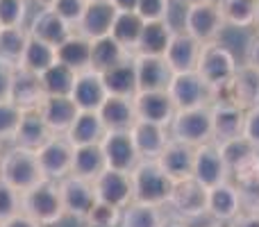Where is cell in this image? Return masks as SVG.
I'll list each match as a JSON object with an SVG mask.
<instances>
[{
  "instance_id": "54",
  "label": "cell",
  "mask_w": 259,
  "mask_h": 227,
  "mask_svg": "<svg viewBox=\"0 0 259 227\" xmlns=\"http://www.w3.org/2000/svg\"><path fill=\"white\" fill-rule=\"evenodd\" d=\"M246 64L259 68V32H255L250 41H248V48H246Z\"/></svg>"
},
{
  "instance_id": "55",
  "label": "cell",
  "mask_w": 259,
  "mask_h": 227,
  "mask_svg": "<svg viewBox=\"0 0 259 227\" xmlns=\"http://www.w3.org/2000/svg\"><path fill=\"white\" fill-rule=\"evenodd\" d=\"M139 0H112V5L118 9V12H134L137 9Z\"/></svg>"
},
{
  "instance_id": "48",
  "label": "cell",
  "mask_w": 259,
  "mask_h": 227,
  "mask_svg": "<svg viewBox=\"0 0 259 227\" xmlns=\"http://www.w3.org/2000/svg\"><path fill=\"white\" fill-rule=\"evenodd\" d=\"M137 12L143 21H164L170 12V0H139Z\"/></svg>"
},
{
  "instance_id": "32",
  "label": "cell",
  "mask_w": 259,
  "mask_h": 227,
  "mask_svg": "<svg viewBox=\"0 0 259 227\" xmlns=\"http://www.w3.org/2000/svg\"><path fill=\"white\" fill-rule=\"evenodd\" d=\"M105 134H107V127L98 112H77L66 137L73 146H87V143H100Z\"/></svg>"
},
{
  "instance_id": "26",
  "label": "cell",
  "mask_w": 259,
  "mask_h": 227,
  "mask_svg": "<svg viewBox=\"0 0 259 227\" xmlns=\"http://www.w3.org/2000/svg\"><path fill=\"white\" fill-rule=\"evenodd\" d=\"M232 103L241 109H252L259 105V68L250 64H239L234 77L230 80Z\"/></svg>"
},
{
  "instance_id": "29",
  "label": "cell",
  "mask_w": 259,
  "mask_h": 227,
  "mask_svg": "<svg viewBox=\"0 0 259 227\" xmlns=\"http://www.w3.org/2000/svg\"><path fill=\"white\" fill-rule=\"evenodd\" d=\"M175 30L170 27V23L166 21H146L141 30V36H139L137 43V55H157V57H164L166 50L170 46V39H173Z\"/></svg>"
},
{
  "instance_id": "52",
  "label": "cell",
  "mask_w": 259,
  "mask_h": 227,
  "mask_svg": "<svg viewBox=\"0 0 259 227\" xmlns=\"http://www.w3.org/2000/svg\"><path fill=\"white\" fill-rule=\"evenodd\" d=\"M228 227H259V211H239Z\"/></svg>"
},
{
  "instance_id": "16",
  "label": "cell",
  "mask_w": 259,
  "mask_h": 227,
  "mask_svg": "<svg viewBox=\"0 0 259 227\" xmlns=\"http://www.w3.org/2000/svg\"><path fill=\"white\" fill-rule=\"evenodd\" d=\"M107 89H105L103 75L94 68H87V71L77 73L75 84H73L71 98L77 105L80 112H98L100 105L107 98Z\"/></svg>"
},
{
  "instance_id": "5",
  "label": "cell",
  "mask_w": 259,
  "mask_h": 227,
  "mask_svg": "<svg viewBox=\"0 0 259 227\" xmlns=\"http://www.w3.org/2000/svg\"><path fill=\"white\" fill-rule=\"evenodd\" d=\"M168 134H170V139L184 141L193 148L211 141L209 105H205V107H193V109H178L168 125Z\"/></svg>"
},
{
  "instance_id": "23",
  "label": "cell",
  "mask_w": 259,
  "mask_h": 227,
  "mask_svg": "<svg viewBox=\"0 0 259 227\" xmlns=\"http://www.w3.org/2000/svg\"><path fill=\"white\" fill-rule=\"evenodd\" d=\"M27 30H30L32 36H36V39H41L57 48L66 36H71L73 32H75V27L68 25V23L64 21L59 14H55L50 7H41L39 12L34 14L32 23L27 25Z\"/></svg>"
},
{
  "instance_id": "30",
  "label": "cell",
  "mask_w": 259,
  "mask_h": 227,
  "mask_svg": "<svg viewBox=\"0 0 259 227\" xmlns=\"http://www.w3.org/2000/svg\"><path fill=\"white\" fill-rule=\"evenodd\" d=\"M57 62L66 64L75 73L91 68V39H87L84 34L75 30L57 46Z\"/></svg>"
},
{
  "instance_id": "17",
  "label": "cell",
  "mask_w": 259,
  "mask_h": 227,
  "mask_svg": "<svg viewBox=\"0 0 259 227\" xmlns=\"http://www.w3.org/2000/svg\"><path fill=\"white\" fill-rule=\"evenodd\" d=\"M134 109L139 120H150L168 127L175 116V105L166 91H137L134 94Z\"/></svg>"
},
{
  "instance_id": "43",
  "label": "cell",
  "mask_w": 259,
  "mask_h": 227,
  "mask_svg": "<svg viewBox=\"0 0 259 227\" xmlns=\"http://www.w3.org/2000/svg\"><path fill=\"white\" fill-rule=\"evenodd\" d=\"M23 109L16 107L12 100H3L0 103V141H14V134L21 123Z\"/></svg>"
},
{
  "instance_id": "41",
  "label": "cell",
  "mask_w": 259,
  "mask_h": 227,
  "mask_svg": "<svg viewBox=\"0 0 259 227\" xmlns=\"http://www.w3.org/2000/svg\"><path fill=\"white\" fill-rule=\"evenodd\" d=\"M121 214L123 209H118V207L103 200H96L94 207L89 209V214H87L84 223L89 227H118L121 225Z\"/></svg>"
},
{
  "instance_id": "9",
  "label": "cell",
  "mask_w": 259,
  "mask_h": 227,
  "mask_svg": "<svg viewBox=\"0 0 259 227\" xmlns=\"http://www.w3.org/2000/svg\"><path fill=\"white\" fill-rule=\"evenodd\" d=\"M73 150H75V146L68 141L66 134H53V137L36 150V157H39V164H41V170H44L46 179L59 182L62 177H66V175L71 173Z\"/></svg>"
},
{
  "instance_id": "56",
  "label": "cell",
  "mask_w": 259,
  "mask_h": 227,
  "mask_svg": "<svg viewBox=\"0 0 259 227\" xmlns=\"http://www.w3.org/2000/svg\"><path fill=\"white\" fill-rule=\"evenodd\" d=\"M164 227H187V225H184L182 220H166Z\"/></svg>"
},
{
  "instance_id": "3",
  "label": "cell",
  "mask_w": 259,
  "mask_h": 227,
  "mask_svg": "<svg viewBox=\"0 0 259 227\" xmlns=\"http://www.w3.org/2000/svg\"><path fill=\"white\" fill-rule=\"evenodd\" d=\"M21 211L39 220L44 227H53L62 223L66 218L62 202V193H59V184L55 179H44L36 187L27 189L21 193Z\"/></svg>"
},
{
  "instance_id": "15",
  "label": "cell",
  "mask_w": 259,
  "mask_h": 227,
  "mask_svg": "<svg viewBox=\"0 0 259 227\" xmlns=\"http://www.w3.org/2000/svg\"><path fill=\"white\" fill-rule=\"evenodd\" d=\"M211 112V141L223 143L228 139L241 137L246 123V109L234 103H209Z\"/></svg>"
},
{
  "instance_id": "47",
  "label": "cell",
  "mask_w": 259,
  "mask_h": 227,
  "mask_svg": "<svg viewBox=\"0 0 259 227\" xmlns=\"http://www.w3.org/2000/svg\"><path fill=\"white\" fill-rule=\"evenodd\" d=\"M87 5H89V0H55V3L50 5V9H53L55 14H59L68 25L77 27L80 18L84 16Z\"/></svg>"
},
{
  "instance_id": "12",
  "label": "cell",
  "mask_w": 259,
  "mask_h": 227,
  "mask_svg": "<svg viewBox=\"0 0 259 227\" xmlns=\"http://www.w3.org/2000/svg\"><path fill=\"white\" fill-rule=\"evenodd\" d=\"M193 177L205 189L230 179V168L225 164L221 148L216 141H207L196 148V161H193Z\"/></svg>"
},
{
  "instance_id": "38",
  "label": "cell",
  "mask_w": 259,
  "mask_h": 227,
  "mask_svg": "<svg viewBox=\"0 0 259 227\" xmlns=\"http://www.w3.org/2000/svg\"><path fill=\"white\" fill-rule=\"evenodd\" d=\"M75 77H77V73L73 68H68L62 62H55L53 66H48L41 73L39 80H41L46 96H71Z\"/></svg>"
},
{
  "instance_id": "36",
  "label": "cell",
  "mask_w": 259,
  "mask_h": 227,
  "mask_svg": "<svg viewBox=\"0 0 259 227\" xmlns=\"http://www.w3.org/2000/svg\"><path fill=\"white\" fill-rule=\"evenodd\" d=\"M27 39H30V30L25 25L0 27V62L18 68Z\"/></svg>"
},
{
  "instance_id": "2",
  "label": "cell",
  "mask_w": 259,
  "mask_h": 227,
  "mask_svg": "<svg viewBox=\"0 0 259 227\" xmlns=\"http://www.w3.org/2000/svg\"><path fill=\"white\" fill-rule=\"evenodd\" d=\"M0 177L23 193L27 189L36 187L39 182H44L46 175L41 170L36 150L14 143V148H9L7 152L0 155Z\"/></svg>"
},
{
  "instance_id": "35",
  "label": "cell",
  "mask_w": 259,
  "mask_h": 227,
  "mask_svg": "<svg viewBox=\"0 0 259 227\" xmlns=\"http://www.w3.org/2000/svg\"><path fill=\"white\" fill-rule=\"evenodd\" d=\"M55 62H57V48L30 34V39H27V43H25V50H23V57H21L18 68H25V71L41 75V73H44L48 66H53Z\"/></svg>"
},
{
  "instance_id": "27",
  "label": "cell",
  "mask_w": 259,
  "mask_h": 227,
  "mask_svg": "<svg viewBox=\"0 0 259 227\" xmlns=\"http://www.w3.org/2000/svg\"><path fill=\"white\" fill-rule=\"evenodd\" d=\"M53 134L55 132L46 125L39 109H32V112H23L18 129H16V134H14V143L23 146V148H30V150H39Z\"/></svg>"
},
{
  "instance_id": "57",
  "label": "cell",
  "mask_w": 259,
  "mask_h": 227,
  "mask_svg": "<svg viewBox=\"0 0 259 227\" xmlns=\"http://www.w3.org/2000/svg\"><path fill=\"white\" fill-rule=\"evenodd\" d=\"M36 5H41V7H50V5L55 3V0H34Z\"/></svg>"
},
{
  "instance_id": "42",
  "label": "cell",
  "mask_w": 259,
  "mask_h": 227,
  "mask_svg": "<svg viewBox=\"0 0 259 227\" xmlns=\"http://www.w3.org/2000/svg\"><path fill=\"white\" fill-rule=\"evenodd\" d=\"M219 148H221V155H223V159H225V164H228L230 170H232L239 161H243L248 155H252V152L257 150L243 134L241 137H234V139H228V141L219 143Z\"/></svg>"
},
{
  "instance_id": "25",
  "label": "cell",
  "mask_w": 259,
  "mask_h": 227,
  "mask_svg": "<svg viewBox=\"0 0 259 227\" xmlns=\"http://www.w3.org/2000/svg\"><path fill=\"white\" fill-rule=\"evenodd\" d=\"M77 105L73 103L71 96H46L39 107V114L44 116L46 125L55 134H66L77 116Z\"/></svg>"
},
{
  "instance_id": "18",
  "label": "cell",
  "mask_w": 259,
  "mask_h": 227,
  "mask_svg": "<svg viewBox=\"0 0 259 227\" xmlns=\"http://www.w3.org/2000/svg\"><path fill=\"white\" fill-rule=\"evenodd\" d=\"M118 9L112 5V0H94L87 5L84 16L80 18L75 30L84 34L87 39H100V36L112 34V25L116 18Z\"/></svg>"
},
{
  "instance_id": "31",
  "label": "cell",
  "mask_w": 259,
  "mask_h": 227,
  "mask_svg": "<svg viewBox=\"0 0 259 227\" xmlns=\"http://www.w3.org/2000/svg\"><path fill=\"white\" fill-rule=\"evenodd\" d=\"M105 168H107V161H105V152L100 143L75 146V150H73V166H71L73 175L94 182Z\"/></svg>"
},
{
  "instance_id": "13",
  "label": "cell",
  "mask_w": 259,
  "mask_h": 227,
  "mask_svg": "<svg viewBox=\"0 0 259 227\" xmlns=\"http://www.w3.org/2000/svg\"><path fill=\"white\" fill-rule=\"evenodd\" d=\"M94 191L98 200L109 202V205L118 207V209H125L132 202V179H130V173L105 168L94 179Z\"/></svg>"
},
{
  "instance_id": "39",
  "label": "cell",
  "mask_w": 259,
  "mask_h": 227,
  "mask_svg": "<svg viewBox=\"0 0 259 227\" xmlns=\"http://www.w3.org/2000/svg\"><path fill=\"white\" fill-rule=\"evenodd\" d=\"M166 218L161 207L130 202L121 214V227H164Z\"/></svg>"
},
{
  "instance_id": "58",
  "label": "cell",
  "mask_w": 259,
  "mask_h": 227,
  "mask_svg": "<svg viewBox=\"0 0 259 227\" xmlns=\"http://www.w3.org/2000/svg\"><path fill=\"white\" fill-rule=\"evenodd\" d=\"M255 32H259V0H257V14H255Z\"/></svg>"
},
{
  "instance_id": "28",
  "label": "cell",
  "mask_w": 259,
  "mask_h": 227,
  "mask_svg": "<svg viewBox=\"0 0 259 227\" xmlns=\"http://www.w3.org/2000/svg\"><path fill=\"white\" fill-rule=\"evenodd\" d=\"M98 114L107 129H132V125L139 120L134 100L125 98V96H107L105 103L100 105Z\"/></svg>"
},
{
  "instance_id": "46",
  "label": "cell",
  "mask_w": 259,
  "mask_h": 227,
  "mask_svg": "<svg viewBox=\"0 0 259 227\" xmlns=\"http://www.w3.org/2000/svg\"><path fill=\"white\" fill-rule=\"evenodd\" d=\"M18 211H21V191H16L12 184L0 177V223H5Z\"/></svg>"
},
{
  "instance_id": "60",
  "label": "cell",
  "mask_w": 259,
  "mask_h": 227,
  "mask_svg": "<svg viewBox=\"0 0 259 227\" xmlns=\"http://www.w3.org/2000/svg\"><path fill=\"white\" fill-rule=\"evenodd\" d=\"M89 3H94V0H89Z\"/></svg>"
},
{
  "instance_id": "51",
  "label": "cell",
  "mask_w": 259,
  "mask_h": 227,
  "mask_svg": "<svg viewBox=\"0 0 259 227\" xmlns=\"http://www.w3.org/2000/svg\"><path fill=\"white\" fill-rule=\"evenodd\" d=\"M14 73H16V68L0 62V103H3V100H9V96H12Z\"/></svg>"
},
{
  "instance_id": "4",
  "label": "cell",
  "mask_w": 259,
  "mask_h": 227,
  "mask_svg": "<svg viewBox=\"0 0 259 227\" xmlns=\"http://www.w3.org/2000/svg\"><path fill=\"white\" fill-rule=\"evenodd\" d=\"M237 66L239 64H237V59H234L232 50H228L223 43H219V41L202 43L196 71L209 89L221 86L232 80L234 73H237Z\"/></svg>"
},
{
  "instance_id": "14",
  "label": "cell",
  "mask_w": 259,
  "mask_h": 227,
  "mask_svg": "<svg viewBox=\"0 0 259 227\" xmlns=\"http://www.w3.org/2000/svg\"><path fill=\"white\" fill-rule=\"evenodd\" d=\"M137 68V91H166L173 71L164 57L157 55H132Z\"/></svg>"
},
{
  "instance_id": "45",
  "label": "cell",
  "mask_w": 259,
  "mask_h": 227,
  "mask_svg": "<svg viewBox=\"0 0 259 227\" xmlns=\"http://www.w3.org/2000/svg\"><path fill=\"white\" fill-rule=\"evenodd\" d=\"M241 200V211H259V175L234 182Z\"/></svg>"
},
{
  "instance_id": "59",
  "label": "cell",
  "mask_w": 259,
  "mask_h": 227,
  "mask_svg": "<svg viewBox=\"0 0 259 227\" xmlns=\"http://www.w3.org/2000/svg\"><path fill=\"white\" fill-rule=\"evenodd\" d=\"M180 3L187 5V7H189V5H196V3H205V0H180Z\"/></svg>"
},
{
  "instance_id": "6",
  "label": "cell",
  "mask_w": 259,
  "mask_h": 227,
  "mask_svg": "<svg viewBox=\"0 0 259 227\" xmlns=\"http://www.w3.org/2000/svg\"><path fill=\"white\" fill-rule=\"evenodd\" d=\"M223 27H225V21L221 16L219 3H214V0L189 5L187 12H184V32L191 34L200 43L216 41L219 34L223 32Z\"/></svg>"
},
{
  "instance_id": "34",
  "label": "cell",
  "mask_w": 259,
  "mask_h": 227,
  "mask_svg": "<svg viewBox=\"0 0 259 227\" xmlns=\"http://www.w3.org/2000/svg\"><path fill=\"white\" fill-rule=\"evenodd\" d=\"M132 55L134 53H130L127 48H123L112 34L91 41V68L98 73H103V71H107V68L116 66V64L125 62V59L132 57Z\"/></svg>"
},
{
  "instance_id": "44",
  "label": "cell",
  "mask_w": 259,
  "mask_h": 227,
  "mask_svg": "<svg viewBox=\"0 0 259 227\" xmlns=\"http://www.w3.org/2000/svg\"><path fill=\"white\" fill-rule=\"evenodd\" d=\"M27 0H0V27H18L25 23Z\"/></svg>"
},
{
  "instance_id": "61",
  "label": "cell",
  "mask_w": 259,
  "mask_h": 227,
  "mask_svg": "<svg viewBox=\"0 0 259 227\" xmlns=\"http://www.w3.org/2000/svg\"><path fill=\"white\" fill-rule=\"evenodd\" d=\"M0 155H3V152H0Z\"/></svg>"
},
{
  "instance_id": "49",
  "label": "cell",
  "mask_w": 259,
  "mask_h": 227,
  "mask_svg": "<svg viewBox=\"0 0 259 227\" xmlns=\"http://www.w3.org/2000/svg\"><path fill=\"white\" fill-rule=\"evenodd\" d=\"M252 175H259V150H255L252 155H248L243 161H239L232 170H230V177L232 182L237 179H246V177H252Z\"/></svg>"
},
{
  "instance_id": "33",
  "label": "cell",
  "mask_w": 259,
  "mask_h": 227,
  "mask_svg": "<svg viewBox=\"0 0 259 227\" xmlns=\"http://www.w3.org/2000/svg\"><path fill=\"white\" fill-rule=\"evenodd\" d=\"M105 82V89L109 96H125L134 98L137 94V68H134V59L127 57L125 62L116 64V66L107 68L100 73Z\"/></svg>"
},
{
  "instance_id": "11",
  "label": "cell",
  "mask_w": 259,
  "mask_h": 227,
  "mask_svg": "<svg viewBox=\"0 0 259 227\" xmlns=\"http://www.w3.org/2000/svg\"><path fill=\"white\" fill-rule=\"evenodd\" d=\"M100 146H103L107 168L130 173V170L137 166V161L141 159L130 129H107V134L103 137Z\"/></svg>"
},
{
  "instance_id": "37",
  "label": "cell",
  "mask_w": 259,
  "mask_h": 227,
  "mask_svg": "<svg viewBox=\"0 0 259 227\" xmlns=\"http://www.w3.org/2000/svg\"><path fill=\"white\" fill-rule=\"evenodd\" d=\"M143 25H146V21L139 16L137 9H134V12H118L116 18H114V25H112V36L123 46V48H127L130 53H134Z\"/></svg>"
},
{
  "instance_id": "7",
  "label": "cell",
  "mask_w": 259,
  "mask_h": 227,
  "mask_svg": "<svg viewBox=\"0 0 259 227\" xmlns=\"http://www.w3.org/2000/svg\"><path fill=\"white\" fill-rule=\"evenodd\" d=\"M166 207H170L180 220L200 218L202 214H207V189L196 177L178 179Z\"/></svg>"
},
{
  "instance_id": "10",
  "label": "cell",
  "mask_w": 259,
  "mask_h": 227,
  "mask_svg": "<svg viewBox=\"0 0 259 227\" xmlns=\"http://www.w3.org/2000/svg\"><path fill=\"white\" fill-rule=\"evenodd\" d=\"M57 184H59V193H62V202H64L66 216L84 220L89 209L94 207V202L98 200L96 191H94V182L68 173L66 177H62Z\"/></svg>"
},
{
  "instance_id": "8",
  "label": "cell",
  "mask_w": 259,
  "mask_h": 227,
  "mask_svg": "<svg viewBox=\"0 0 259 227\" xmlns=\"http://www.w3.org/2000/svg\"><path fill=\"white\" fill-rule=\"evenodd\" d=\"M166 94L170 96L175 109H193L209 105V86L202 82L198 71H184L173 73Z\"/></svg>"
},
{
  "instance_id": "24",
  "label": "cell",
  "mask_w": 259,
  "mask_h": 227,
  "mask_svg": "<svg viewBox=\"0 0 259 227\" xmlns=\"http://www.w3.org/2000/svg\"><path fill=\"white\" fill-rule=\"evenodd\" d=\"M44 98H46V91H44V86H41L39 75L25 71V68H16L9 100H12L16 107H21L23 112H32V109L41 107Z\"/></svg>"
},
{
  "instance_id": "22",
  "label": "cell",
  "mask_w": 259,
  "mask_h": 227,
  "mask_svg": "<svg viewBox=\"0 0 259 227\" xmlns=\"http://www.w3.org/2000/svg\"><path fill=\"white\" fill-rule=\"evenodd\" d=\"M200 48L202 43L196 41L191 34L187 32H175L173 39H170V46L166 50L164 59L170 66L173 73H184V71H196L198 59H200Z\"/></svg>"
},
{
  "instance_id": "20",
  "label": "cell",
  "mask_w": 259,
  "mask_h": 227,
  "mask_svg": "<svg viewBox=\"0 0 259 227\" xmlns=\"http://www.w3.org/2000/svg\"><path fill=\"white\" fill-rule=\"evenodd\" d=\"M130 134H132L134 146H137V152L141 159H157L170 139L166 125L150 123V120H137L130 129Z\"/></svg>"
},
{
  "instance_id": "1",
  "label": "cell",
  "mask_w": 259,
  "mask_h": 227,
  "mask_svg": "<svg viewBox=\"0 0 259 227\" xmlns=\"http://www.w3.org/2000/svg\"><path fill=\"white\" fill-rule=\"evenodd\" d=\"M132 179V202L166 207L173 193L175 179L159 166L157 159H139L137 166L130 170Z\"/></svg>"
},
{
  "instance_id": "21",
  "label": "cell",
  "mask_w": 259,
  "mask_h": 227,
  "mask_svg": "<svg viewBox=\"0 0 259 227\" xmlns=\"http://www.w3.org/2000/svg\"><path fill=\"white\" fill-rule=\"evenodd\" d=\"M239 211H241V200H239V191L234 182L225 179V182L207 189V214L214 220L230 223Z\"/></svg>"
},
{
  "instance_id": "53",
  "label": "cell",
  "mask_w": 259,
  "mask_h": 227,
  "mask_svg": "<svg viewBox=\"0 0 259 227\" xmlns=\"http://www.w3.org/2000/svg\"><path fill=\"white\" fill-rule=\"evenodd\" d=\"M0 227H44V225L39 220H34L32 216H27L25 211H18V214H14L5 223H0Z\"/></svg>"
},
{
  "instance_id": "40",
  "label": "cell",
  "mask_w": 259,
  "mask_h": 227,
  "mask_svg": "<svg viewBox=\"0 0 259 227\" xmlns=\"http://www.w3.org/2000/svg\"><path fill=\"white\" fill-rule=\"evenodd\" d=\"M219 9L225 25L252 27L257 14V0H219Z\"/></svg>"
},
{
  "instance_id": "50",
  "label": "cell",
  "mask_w": 259,
  "mask_h": 227,
  "mask_svg": "<svg viewBox=\"0 0 259 227\" xmlns=\"http://www.w3.org/2000/svg\"><path fill=\"white\" fill-rule=\"evenodd\" d=\"M243 137L259 150V105L246 109V123H243Z\"/></svg>"
},
{
  "instance_id": "19",
  "label": "cell",
  "mask_w": 259,
  "mask_h": 227,
  "mask_svg": "<svg viewBox=\"0 0 259 227\" xmlns=\"http://www.w3.org/2000/svg\"><path fill=\"white\" fill-rule=\"evenodd\" d=\"M159 166L178 182V179L193 177V161H196V148L178 139H168L166 148L157 157Z\"/></svg>"
}]
</instances>
